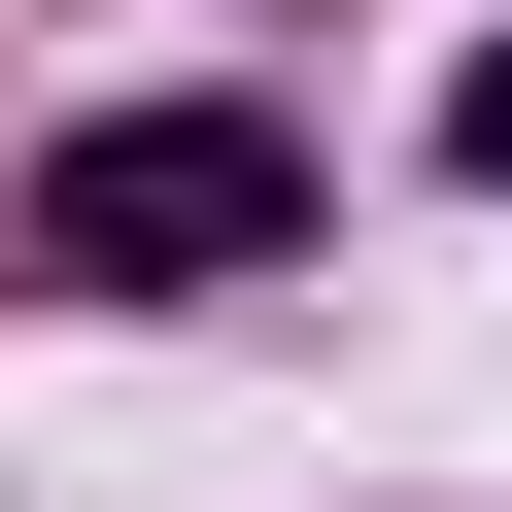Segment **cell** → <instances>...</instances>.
<instances>
[{"instance_id":"cell-1","label":"cell","mask_w":512,"mask_h":512,"mask_svg":"<svg viewBox=\"0 0 512 512\" xmlns=\"http://www.w3.org/2000/svg\"><path fill=\"white\" fill-rule=\"evenodd\" d=\"M35 274L69 308H205V274H308V137L274 103H103L35 171Z\"/></svg>"},{"instance_id":"cell-2","label":"cell","mask_w":512,"mask_h":512,"mask_svg":"<svg viewBox=\"0 0 512 512\" xmlns=\"http://www.w3.org/2000/svg\"><path fill=\"white\" fill-rule=\"evenodd\" d=\"M478 171H512V35H478Z\"/></svg>"}]
</instances>
